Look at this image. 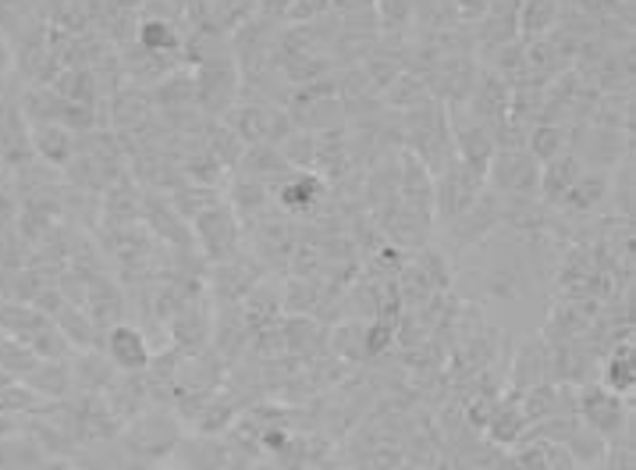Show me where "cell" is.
<instances>
[{
    "mask_svg": "<svg viewBox=\"0 0 636 470\" xmlns=\"http://www.w3.org/2000/svg\"><path fill=\"white\" fill-rule=\"evenodd\" d=\"M278 150H281V157H285V164L291 167V172H314V157H317V136H314V132L296 129L291 136H285L278 143Z\"/></svg>",
    "mask_w": 636,
    "mask_h": 470,
    "instance_id": "cell-39",
    "label": "cell"
},
{
    "mask_svg": "<svg viewBox=\"0 0 636 470\" xmlns=\"http://www.w3.org/2000/svg\"><path fill=\"white\" fill-rule=\"evenodd\" d=\"M203 143H206V150H211V154L220 161V167H225V172H235V164L243 161V154H246V143L238 140L225 122H211V125H206Z\"/></svg>",
    "mask_w": 636,
    "mask_h": 470,
    "instance_id": "cell-37",
    "label": "cell"
},
{
    "mask_svg": "<svg viewBox=\"0 0 636 470\" xmlns=\"http://www.w3.org/2000/svg\"><path fill=\"white\" fill-rule=\"evenodd\" d=\"M0 470H4V467H0Z\"/></svg>",
    "mask_w": 636,
    "mask_h": 470,
    "instance_id": "cell-49",
    "label": "cell"
},
{
    "mask_svg": "<svg viewBox=\"0 0 636 470\" xmlns=\"http://www.w3.org/2000/svg\"><path fill=\"white\" fill-rule=\"evenodd\" d=\"M238 413H243V410H238L235 402L228 399V392L220 389V392H214L211 399L203 402V407L196 410V417H193L188 425H193L199 435H225V431L235 425Z\"/></svg>",
    "mask_w": 636,
    "mask_h": 470,
    "instance_id": "cell-32",
    "label": "cell"
},
{
    "mask_svg": "<svg viewBox=\"0 0 636 470\" xmlns=\"http://www.w3.org/2000/svg\"><path fill=\"white\" fill-rule=\"evenodd\" d=\"M526 417H523V407L520 399H515L512 392H505L502 399H497V407L491 413V421L484 428V435L494 442V446H515L526 435Z\"/></svg>",
    "mask_w": 636,
    "mask_h": 470,
    "instance_id": "cell-24",
    "label": "cell"
},
{
    "mask_svg": "<svg viewBox=\"0 0 636 470\" xmlns=\"http://www.w3.org/2000/svg\"><path fill=\"white\" fill-rule=\"evenodd\" d=\"M140 222L157 235L164 246H196L193 239V225L171 207L167 193L157 190H143V211H140Z\"/></svg>",
    "mask_w": 636,
    "mask_h": 470,
    "instance_id": "cell-10",
    "label": "cell"
},
{
    "mask_svg": "<svg viewBox=\"0 0 636 470\" xmlns=\"http://www.w3.org/2000/svg\"><path fill=\"white\" fill-rule=\"evenodd\" d=\"M100 396L107 399L111 413H114L122 425L135 421V417H140L143 410H150V407H153L143 371H117V375H114V381H111L107 389H103Z\"/></svg>",
    "mask_w": 636,
    "mask_h": 470,
    "instance_id": "cell-16",
    "label": "cell"
},
{
    "mask_svg": "<svg viewBox=\"0 0 636 470\" xmlns=\"http://www.w3.org/2000/svg\"><path fill=\"white\" fill-rule=\"evenodd\" d=\"M328 8H331V0H291V4H288V19L302 25V22L320 19V14H328Z\"/></svg>",
    "mask_w": 636,
    "mask_h": 470,
    "instance_id": "cell-43",
    "label": "cell"
},
{
    "mask_svg": "<svg viewBox=\"0 0 636 470\" xmlns=\"http://www.w3.org/2000/svg\"><path fill=\"white\" fill-rule=\"evenodd\" d=\"M100 349L107 352V360L117 367V371H146V364L153 357L150 339L143 335V328L125 325V321L103 331Z\"/></svg>",
    "mask_w": 636,
    "mask_h": 470,
    "instance_id": "cell-14",
    "label": "cell"
},
{
    "mask_svg": "<svg viewBox=\"0 0 636 470\" xmlns=\"http://www.w3.org/2000/svg\"><path fill=\"white\" fill-rule=\"evenodd\" d=\"M135 43H140L143 50H153V54H178L185 37L171 19H140Z\"/></svg>",
    "mask_w": 636,
    "mask_h": 470,
    "instance_id": "cell-33",
    "label": "cell"
},
{
    "mask_svg": "<svg viewBox=\"0 0 636 470\" xmlns=\"http://www.w3.org/2000/svg\"><path fill=\"white\" fill-rule=\"evenodd\" d=\"M182 421L171 407H153L143 410L135 421H129L117 435V449L129 463V470H153L161 460H167L175 452L178 439H182Z\"/></svg>",
    "mask_w": 636,
    "mask_h": 470,
    "instance_id": "cell-1",
    "label": "cell"
},
{
    "mask_svg": "<svg viewBox=\"0 0 636 470\" xmlns=\"http://www.w3.org/2000/svg\"><path fill=\"white\" fill-rule=\"evenodd\" d=\"M579 172H583V161H576V154H570V150H565L562 157L541 164V190H537L541 204L558 207V200H562L565 190H570L573 182L579 178Z\"/></svg>",
    "mask_w": 636,
    "mask_h": 470,
    "instance_id": "cell-23",
    "label": "cell"
},
{
    "mask_svg": "<svg viewBox=\"0 0 636 470\" xmlns=\"http://www.w3.org/2000/svg\"><path fill=\"white\" fill-rule=\"evenodd\" d=\"M50 325V317L40 314L32 304H0V328H4L11 339H19V343H32L37 335Z\"/></svg>",
    "mask_w": 636,
    "mask_h": 470,
    "instance_id": "cell-30",
    "label": "cell"
},
{
    "mask_svg": "<svg viewBox=\"0 0 636 470\" xmlns=\"http://www.w3.org/2000/svg\"><path fill=\"white\" fill-rule=\"evenodd\" d=\"M565 449H570V457L576 460V467H601V460H605V452H608V442L601 439L597 431H591V428L579 425V428L570 435Z\"/></svg>",
    "mask_w": 636,
    "mask_h": 470,
    "instance_id": "cell-40",
    "label": "cell"
},
{
    "mask_svg": "<svg viewBox=\"0 0 636 470\" xmlns=\"http://www.w3.org/2000/svg\"><path fill=\"white\" fill-rule=\"evenodd\" d=\"M636 452L629 442H608L605 460H601V470H636Z\"/></svg>",
    "mask_w": 636,
    "mask_h": 470,
    "instance_id": "cell-42",
    "label": "cell"
},
{
    "mask_svg": "<svg viewBox=\"0 0 636 470\" xmlns=\"http://www.w3.org/2000/svg\"><path fill=\"white\" fill-rule=\"evenodd\" d=\"M246 470H281V467H278V463H274L270 457H264V460H253V463H249Z\"/></svg>",
    "mask_w": 636,
    "mask_h": 470,
    "instance_id": "cell-47",
    "label": "cell"
},
{
    "mask_svg": "<svg viewBox=\"0 0 636 470\" xmlns=\"http://www.w3.org/2000/svg\"><path fill=\"white\" fill-rule=\"evenodd\" d=\"M505 378H509L512 396H523L534 389V385L552 381V343H547L544 335H530V339H523L520 349L512 352Z\"/></svg>",
    "mask_w": 636,
    "mask_h": 470,
    "instance_id": "cell-8",
    "label": "cell"
},
{
    "mask_svg": "<svg viewBox=\"0 0 636 470\" xmlns=\"http://www.w3.org/2000/svg\"><path fill=\"white\" fill-rule=\"evenodd\" d=\"M32 150L50 161V164H68L75 157V150H79V140H75V132L61 125V122H43V125H32Z\"/></svg>",
    "mask_w": 636,
    "mask_h": 470,
    "instance_id": "cell-25",
    "label": "cell"
},
{
    "mask_svg": "<svg viewBox=\"0 0 636 470\" xmlns=\"http://www.w3.org/2000/svg\"><path fill=\"white\" fill-rule=\"evenodd\" d=\"M211 343L214 352L225 364H235L238 357H246L249 343H253V331L246 325V314L243 304H217L214 307V331H211Z\"/></svg>",
    "mask_w": 636,
    "mask_h": 470,
    "instance_id": "cell-13",
    "label": "cell"
},
{
    "mask_svg": "<svg viewBox=\"0 0 636 470\" xmlns=\"http://www.w3.org/2000/svg\"><path fill=\"white\" fill-rule=\"evenodd\" d=\"M576 417L583 428L597 431L605 442L633 446V407L626 402V396L608 392L601 381L579 385L576 389Z\"/></svg>",
    "mask_w": 636,
    "mask_h": 470,
    "instance_id": "cell-2",
    "label": "cell"
},
{
    "mask_svg": "<svg viewBox=\"0 0 636 470\" xmlns=\"http://www.w3.org/2000/svg\"><path fill=\"white\" fill-rule=\"evenodd\" d=\"M225 204L235 211V217L243 222V228H249L253 222H260L264 214L274 211V193H270L267 182H260V178L232 175Z\"/></svg>",
    "mask_w": 636,
    "mask_h": 470,
    "instance_id": "cell-17",
    "label": "cell"
},
{
    "mask_svg": "<svg viewBox=\"0 0 636 470\" xmlns=\"http://www.w3.org/2000/svg\"><path fill=\"white\" fill-rule=\"evenodd\" d=\"M153 470H157V467H153Z\"/></svg>",
    "mask_w": 636,
    "mask_h": 470,
    "instance_id": "cell-48",
    "label": "cell"
},
{
    "mask_svg": "<svg viewBox=\"0 0 636 470\" xmlns=\"http://www.w3.org/2000/svg\"><path fill=\"white\" fill-rule=\"evenodd\" d=\"M32 392H37L40 399H64L68 392L75 389L72 381V367H68L64 360H40L32 371L22 378Z\"/></svg>",
    "mask_w": 636,
    "mask_h": 470,
    "instance_id": "cell-28",
    "label": "cell"
},
{
    "mask_svg": "<svg viewBox=\"0 0 636 470\" xmlns=\"http://www.w3.org/2000/svg\"><path fill=\"white\" fill-rule=\"evenodd\" d=\"M491 470H526V467L520 463V457H515V452H502V457L494 460Z\"/></svg>",
    "mask_w": 636,
    "mask_h": 470,
    "instance_id": "cell-45",
    "label": "cell"
},
{
    "mask_svg": "<svg viewBox=\"0 0 636 470\" xmlns=\"http://www.w3.org/2000/svg\"><path fill=\"white\" fill-rule=\"evenodd\" d=\"M153 108H161L164 114H182L196 108V82L188 69H175L171 75H164L157 86H153ZM199 111V108H196Z\"/></svg>",
    "mask_w": 636,
    "mask_h": 470,
    "instance_id": "cell-21",
    "label": "cell"
},
{
    "mask_svg": "<svg viewBox=\"0 0 636 470\" xmlns=\"http://www.w3.org/2000/svg\"><path fill=\"white\" fill-rule=\"evenodd\" d=\"M167 200H171V207H175L188 225H193V217L196 214H203L206 207H214V204H220V190L217 186H196V182H182L178 190H171L167 193Z\"/></svg>",
    "mask_w": 636,
    "mask_h": 470,
    "instance_id": "cell-35",
    "label": "cell"
},
{
    "mask_svg": "<svg viewBox=\"0 0 636 470\" xmlns=\"http://www.w3.org/2000/svg\"><path fill=\"white\" fill-rule=\"evenodd\" d=\"M523 0H491V8L476 19V47H502L520 37Z\"/></svg>",
    "mask_w": 636,
    "mask_h": 470,
    "instance_id": "cell-18",
    "label": "cell"
},
{
    "mask_svg": "<svg viewBox=\"0 0 636 470\" xmlns=\"http://www.w3.org/2000/svg\"><path fill=\"white\" fill-rule=\"evenodd\" d=\"M193 82H196V108L199 114L214 117H225L238 93H243V72H238V61L225 58V61H206L193 69Z\"/></svg>",
    "mask_w": 636,
    "mask_h": 470,
    "instance_id": "cell-3",
    "label": "cell"
},
{
    "mask_svg": "<svg viewBox=\"0 0 636 470\" xmlns=\"http://www.w3.org/2000/svg\"><path fill=\"white\" fill-rule=\"evenodd\" d=\"M193 239L203 249V257L211 264L232 260L243 254V222L235 217V211L220 200V204L206 207L203 214L193 217Z\"/></svg>",
    "mask_w": 636,
    "mask_h": 470,
    "instance_id": "cell-4",
    "label": "cell"
},
{
    "mask_svg": "<svg viewBox=\"0 0 636 470\" xmlns=\"http://www.w3.org/2000/svg\"><path fill=\"white\" fill-rule=\"evenodd\" d=\"M515 457H520L526 470H576L570 449L547 439H530V435H523V439L515 442Z\"/></svg>",
    "mask_w": 636,
    "mask_h": 470,
    "instance_id": "cell-26",
    "label": "cell"
},
{
    "mask_svg": "<svg viewBox=\"0 0 636 470\" xmlns=\"http://www.w3.org/2000/svg\"><path fill=\"white\" fill-rule=\"evenodd\" d=\"M526 150L534 154L537 164L555 161V157L565 154V150H570V129L552 125V122H537L534 129H530V136H526Z\"/></svg>",
    "mask_w": 636,
    "mask_h": 470,
    "instance_id": "cell-34",
    "label": "cell"
},
{
    "mask_svg": "<svg viewBox=\"0 0 636 470\" xmlns=\"http://www.w3.org/2000/svg\"><path fill=\"white\" fill-rule=\"evenodd\" d=\"M320 299H324L320 278H288L281 285V314H309L314 317Z\"/></svg>",
    "mask_w": 636,
    "mask_h": 470,
    "instance_id": "cell-36",
    "label": "cell"
},
{
    "mask_svg": "<svg viewBox=\"0 0 636 470\" xmlns=\"http://www.w3.org/2000/svg\"><path fill=\"white\" fill-rule=\"evenodd\" d=\"M274 193V207L288 217H309L328 196V182L317 172H288L270 186Z\"/></svg>",
    "mask_w": 636,
    "mask_h": 470,
    "instance_id": "cell-9",
    "label": "cell"
},
{
    "mask_svg": "<svg viewBox=\"0 0 636 470\" xmlns=\"http://www.w3.org/2000/svg\"><path fill=\"white\" fill-rule=\"evenodd\" d=\"M125 307H129V299L122 293V285H117L111 275H103L96 282L85 285V299H82V310L85 317L100 328V331H107L114 325H122L125 321Z\"/></svg>",
    "mask_w": 636,
    "mask_h": 470,
    "instance_id": "cell-15",
    "label": "cell"
},
{
    "mask_svg": "<svg viewBox=\"0 0 636 470\" xmlns=\"http://www.w3.org/2000/svg\"><path fill=\"white\" fill-rule=\"evenodd\" d=\"M167 4L175 8L178 19L193 22V29L203 25V22H206V14H211V0H167Z\"/></svg>",
    "mask_w": 636,
    "mask_h": 470,
    "instance_id": "cell-44",
    "label": "cell"
},
{
    "mask_svg": "<svg viewBox=\"0 0 636 470\" xmlns=\"http://www.w3.org/2000/svg\"><path fill=\"white\" fill-rule=\"evenodd\" d=\"M260 278H264V267L243 249V254L232 257V260H220V264L206 267L203 285H206V296H211L214 304H243L246 293Z\"/></svg>",
    "mask_w": 636,
    "mask_h": 470,
    "instance_id": "cell-6",
    "label": "cell"
},
{
    "mask_svg": "<svg viewBox=\"0 0 636 470\" xmlns=\"http://www.w3.org/2000/svg\"><path fill=\"white\" fill-rule=\"evenodd\" d=\"M281 339H285V352L296 360H317V357H328V335L331 328L320 325L317 317L309 314H285L281 321Z\"/></svg>",
    "mask_w": 636,
    "mask_h": 470,
    "instance_id": "cell-12",
    "label": "cell"
},
{
    "mask_svg": "<svg viewBox=\"0 0 636 470\" xmlns=\"http://www.w3.org/2000/svg\"><path fill=\"white\" fill-rule=\"evenodd\" d=\"M37 470H82L79 463H72V460H61V457H54V460H43Z\"/></svg>",
    "mask_w": 636,
    "mask_h": 470,
    "instance_id": "cell-46",
    "label": "cell"
},
{
    "mask_svg": "<svg viewBox=\"0 0 636 470\" xmlns=\"http://www.w3.org/2000/svg\"><path fill=\"white\" fill-rule=\"evenodd\" d=\"M558 19H562L558 0H523V4H520V32H523V43L544 40L547 32H555Z\"/></svg>",
    "mask_w": 636,
    "mask_h": 470,
    "instance_id": "cell-29",
    "label": "cell"
},
{
    "mask_svg": "<svg viewBox=\"0 0 636 470\" xmlns=\"http://www.w3.org/2000/svg\"><path fill=\"white\" fill-rule=\"evenodd\" d=\"M608 196H612V172H579V178L558 200V207L573 214H594Z\"/></svg>",
    "mask_w": 636,
    "mask_h": 470,
    "instance_id": "cell-20",
    "label": "cell"
},
{
    "mask_svg": "<svg viewBox=\"0 0 636 470\" xmlns=\"http://www.w3.org/2000/svg\"><path fill=\"white\" fill-rule=\"evenodd\" d=\"M243 314H246V325L249 331H264V328H274L281 321V285L270 282L267 275L253 285L243 299Z\"/></svg>",
    "mask_w": 636,
    "mask_h": 470,
    "instance_id": "cell-19",
    "label": "cell"
},
{
    "mask_svg": "<svg viewBox=\"0 0 636 470\" xmlns=\"http://www.w3.org/2000/svg\"><path fill=\"white\" fill-rule=\"evenodd\" d=\"M175 470H232V449L225 435H182L175 452H171Z\"/></svg>",
    "mask_w": 636,
    "mask_h": 470,
    "instance_id": "cell-11",
    "label": "cell"
},
{
    "mask_svg": "<svg viewBox=\"0 0 636 470\" xmlns=\"http://www.w3.org/2000/svg\"><path fill=\"white\" fill-rule=\"evenodd\" d=\"M211 331H214V307L211 296H196L167 321V339L185 357H196V352L211 349Z\"/></svg>",
    "mask_w": 636,
    "mask_h": 470,
    "instance_id": "cell-7",
    "label": "cell"
},
{
    "mask_svg": "<svg viewBox=\"0 0 636 470\" xmlns=\"http://www.w3.org/2000/svg\"><path fill=\"white\" fill-rule=\"evenodd\" d=\"M423 100H431V93H427V82L420 79V72H412V69H406L384 90V108H394V111H412V108H420Z\"/></svg>",
    "mask_w": 636,
    "mask_h": 470,
    "instance_id": "cell-38",
    "label": "cell"
},
{
    "mask_svg": "<svg viewBox=\"0 0 636 470\" xmlns=\"http://www.w3.org/2000/svg\"><path fill=\"white\" fill-rule=\"evenodd\" d=\"M117 367L107 360L103 349H79L72 357V381L79 392H103L114 381Z\"/></svg>",
    "mask_w": 636,
    "mask_h": 470,
    "instance_id": "cell-22",
    "label": "cell"
},
{
    "mask_svg": "<svg viewBox=\"0 0 636 470\" xmlns=\"http://www.w3.org/2000/svg\"><path fill=\"white\" fill-rule=\"evenodd\" d=\"M54 325L61 328V335L68 343H72V349H100L103 343V331L85 317V310H79L75 304H64L58 314H54Z\"/></svg>",
    "mask_w": 636,
    "mask_h": 470,
    "instance_id": "cell-31",
    "label": "cell"
},
{
    "mask_svg": "<svg viewBox=\"0 0 636 470\" xmlns=\"http://www.w3.org/2000/svg\"><path fill=\"white\" fill-rule=\"evenodd\" d=\"M37 364H40V357L32 352V346H25L19 339L0 343V371H8L11 378H25Z\"/></svg>",
    "mask_w": 636,
    "mask_h": 470,
    "instance_id": "cell-41",
    "label": "cell"
},
{
    "mask_svg": "<svg viewBox=\"0 0 636 470\" xmlns=\"http://www.w3.org/2000/svg\"><path fill=\"white\" fill-rule=\"evenodd\" d=\"M235 172L246 175V178H260V182H267V186H274V182H278L281 175H288L291 167L285 164L281 150L274 143H256V146H246V154H243V161L235 164Z\"/></svg>",
    "mask_w": 636,
    "mask_h": 470,
    "instance_id": "cell-27",
    "label": "cell"
},
{
    "mask_svg": "<svg viewBox=\"0 0 636 470\" xmlns=\"http://www.w3.org/2000/svg\"><path fill=\"white\" fill-rule=\"evenodd\" d=\"M484 186L494 190L497 196H537L541 164L534 161V154H530L526 146L523 150H494Z\"/></svg>",
    "mask_w": 636,
    "mask_h": 470,
    "instance_id": "cell-5",
    "label": "cell"
}]
</instances>
